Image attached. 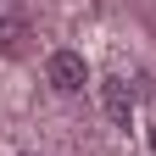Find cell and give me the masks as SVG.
I'll return each mask as SVG.
<instances>
[{
  "label": "cell",
  "instance_id": "1",
  "mask_svg": "<svg viewBox=\"0 0 156 156\" xmlns=\"http://www.w3.org/2000/svg\"><path fill=\"white\" fill-rule=\"evenodd\" d=\"M45 73H50V84L62 89V95H78V89H84V78H89V67H84V56H78V50H56Z\"/></svg>",
  "mask_w": 156,
  "mask_h": 156
},
{
  "label": "cell",
  "instance_id": "2",
  "mask_svg": "<svg viewBox=\"0 0 156 156\" xmlns=\"http://www.w3.org/2000/svg\"><path fill=\"white\" fill-rule=\"evenodd\" d=\"M101 101H106V117H112V123H117V128H128L134 101H140V95H134L123 78H106V84H101Z\"/></svg>",
  "mask_w": 156,
  "mask_h": 156
},
{
  "label": "cell",
  "instance_id": "3",
  "mask_svg": "<svg viewBox=\"0 0 156 156\" xmlns=\"http://www.w3.org/2000/svg\"><path fill=\"white\" fill-rule=\"evenodd\" d=\"M23 45V23H0V50H17Z\"/></svg>",
  "mask_w": 156,
  "mask_h": 156
},
{
  "label": "cell",
  "instance_id": "4",
  "mask_svg": "<svg viewBox=\"0 0 156 156\" xmlns=\"http://www.w3.org/2000/svg\"><path fill=\"white\" fill-rule=\"evenodd\" d=\"M151 151H156V128H151Z\"/></svg>",
  "mask_w": 156,
  "mask_h": 156
}]
</instances>
